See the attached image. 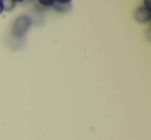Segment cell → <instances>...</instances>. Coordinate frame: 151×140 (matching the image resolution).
Returning a JSON list of instances; mask_svg holds the SVG:
<instances>
[{"mask_svg": "<svg viewBox=\"0 0 151 140\" xmlns=\"http://www.w3.org/2000/svg\"><path fill=\"white\" fill-rule=\"evenodd\" d=\"M70 1H54L53 6L59 13H66L70 9Z\"/></svg>", "mask_w": 151, "mask_h": 140, "instance_id": "3957f363", "label": "cell"}, {"mask_svg": "<svg viewBox=\"0 0 151 140\" xmlns=\"http://www.w3.org/2000/svg\"><path fill=\"white\" fill-rule=\"evenodd\" d=\"M134 19L139 22V23H146L150 20V7L149 5H143V6L137 9L134 15Z\"/></svg>", "mask_w": 151, "mask_h": 140, "instance_id": "7a4b0ae2", "label": "cell"}, {"mask_svg": "<svg viewBox=\"0 0 151 140\" xmlns=\"http://www.w3.org/2000/svg\"><path fill=\"white\" fill-rule=\"evenodd\" d=\"M3 11V7H2V3H1V1H0V14L2 13Z\"/></svg>", "mask_w": 151, "mask_h": 140, "instance_id": "5b68a950", "label": "cell"}, {"mask_svg": "<svg viewBox=\"0 0 151 140\" xmlns=\"http://www.w3.org/2000/svg\"><path fill=\"white\" fill-rule=\"evenodd\" d=\"M30 24H31V21H30V19L28 17H26V16L19 17L13 25V29H12L13 35L17 36V37L23 36L28 30Z\"/></svg>", "mask_w": 151, "mask_h": 140, "instance_id": "6da1fadb", "label": "cell"}, {"mask_svg": "<svg viewBox=\"0 0 151 140\" xmlns=\"http://www.w3.org/2000/svg\"><path fill=\"white\" fill-rule=\"evenodd\" d=\"M53 2L54 1H40V4L42 6H53Z\"/></svg>", "mask_w": 151, "mask_h": 140, "instance_id": "277c9868", "label": "cell"}]
</instances>
